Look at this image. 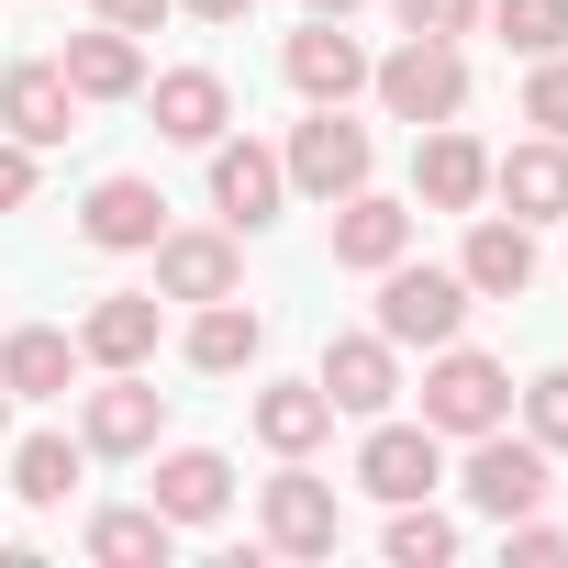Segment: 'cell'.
<instances>
[{
	"mask_svg": "<svg viewBox=\"0 0 568 568\" xmlns=\"http://www.w3.org/2000/svg\"><path fill=\"white\" fill-rule=\"evenodd\" d=\"M278 168H291V190H302V201H324V212H335L346 190H368L379 145H368V123H346V101H313V123H291Z\"/></svg>",
	"mask_w": 568,
	"mask_h": 568,
	"instance_id": "6da1fadb",
	"label": "cell"
},
{
	"mask_svg": "<svg viewBox=\"0 0 568 568\" xmlns=\"http://www.w3.org/2000/svg\"><path fill=\"white\" fill-rule=\"evenodd\" d=\"M368 90H379V112H390V123H413V134H424V123H457V112H468V57H457L446 34H413L402 57H379V68H368Z\"/></svg>",
	"mask_w": 568,
	"mask_h": 568,
	"instance_id": "7a4b0ae2",
	"label": "cell"
},
{
	"mask_svg": "<svg viewBox=\"0 0 568 568\" xmlns=\"http://www.w3.org/2000/svg\"><path fill=\"white\" fill-rule=\"evenodd\" d=\"M457 324H468V278L457 267H413V256L379 267V335L390 346H457Z\"/></svg>",
	"mask_w": 568,
	"mask_h": 568,
	"instance_id": "3957f363",
	"label": "cell"
},
{
	"mask_svg": "<svg viewBox=\"0 0 568 568\" xmlns=\"http://www.w3.org/2000/svg\"><path fill=\"white\" fill-rule=\"evenodd\" d=\"M501 413H513V368L479 357V346H435V368H424V424H435V435H490Z\"/></svg>",
	"mask_w": 568,
	"mask_h": 568,
	"instance_id": "277c9868",
	"label": "cell"
},
{
	"mask_svg": "<svg viewBox=\"0 0 568 568\" xmlns=\"http://www.w3.org/2000/svg\"><path fill=\"white\" fill-rule=\"evenodd\" d=\"M546 490H557V457H546L535 435H501V424H490V435H468V501H479L490 524L535 513Z\"/></svg>",
	"mask_w": 568,
	"mask_h": 568,
	"instance_id": "5b68a950",
	"label": "cell"
},
{
	"mask_svg": "<svg viewBox=\"0 0 568 568\" xmlns=\"http://www.w3.org/2000/svg\"><path fill=\"white\" fill-rule=\"evenodd\" d=\"M256 535L278 546V557H335V535H346V513H335V479H313L302 457L278 468L267 490H256Z\"/></svg>",
	"mask_w": 568,
	"mask_h": 568,
	"instance_id": "8992f818",
	"label": "cell"
},
{
	"mask_svg": "<svg viewBox=\"0 0 568 568\" xmlns=\"http://www.w3.org/2000/svg\"><path fill=\"white\" fill-rule=\"evenodd\" d=\"M156 424H168V390H145V368H112L79 402V446L90 457H156Z\"/></svg>",
	"mask_w": 568,
	"mask_h": 568,
	"instance_id": "52a82bcc",
	"label": "cell"
},
{
	"mask_svg": "<svg viewBox=\"0 0 568 568\" xmlns=\"http://www.w3.org/2000/svg\"><path fill=\"white\" fill-rule=\"evenodd\" d=\"M435 479H446V435H435V424H390V413H368L357 490H379V501H424Z\"/></svg>",
	"mask_w": 568,
	"mask_h": 568,
	"instance_id": "ba28073f",
	"label": "cell"
},
{
	"mask_svg": "<svg viewBox=\"0 0 568 568\" xmlns=\"http://www.w3.org/2000/svg\"><path fill=\"white\" fill-rule=\"evenodd\" d=\"M413 201L424 212H479L490 201V145L457 134V123H424L413 134Z\"/></svg>",
	"mask_w": 568,
	"mask_h": 568,
	"instance_id": "9c48e42d",
	"label": "cell"
},
{
	"mask_svg": "<svg viewBox=\"0 0 568 568\" xmlns=\"http://www.w3.org/2000/svg\"><path fill=\"white\" fill-rule=\"evenodd\" d=\"M278 201H291V168H278L256 134H245V145L212 134V212H223L234 234H256V223H278Z\"/></svg>",
	"mask_w": 568,
	"mask_h": 568,
	"instance_id": "30bf717a",
	"label": "cell"
},
{
	"mask_svg": "<svg viewBox=\"0 0 568 568\" xmlns=\"http://www.w3.org/2000/svg\"><path fill=\"white\" fill-rule=\"evenodd\" d=\"M79 234H90L101 256H145V245L168 234V201H156V179H134V168L90 179V201H79Z\"/></svg>",
	"mask_w": 568,
	"mask_h": 568,
	"instance_id": "8fae6325",
	"label": "cell"
},
{
	"mask_svg": "<svg viewBox=\"0 0 568 568\" xmlns=\"http://www.w3.org/2000/svg\"><path fill=\"white\" fill-rule=\"evenodd\" d=\"M313 379H324V402H335V413H357V424H368V413H390V402H402V346H390L379 324H368V335H335Z\"/></svg>",
	"mask_w": 568,
	"mask_h": 568,
	"instance_id": "7c38bea8",
	"label": "cell"
},
{
	"mask_svg": "<svg viewBox=\"0 0 568 568\" xmlns=\"http://www.w3.org/2000/svg\"><path fill=\"white\" fill-rule=\"evenodd\" d=\"M457 278H468V302H524V291H535V223H513V212H468V256H457Z\"/></svg>",
	"mask_w": 568,
	"mask_h": 568,
	"instance_id": "4fadbf2b",
	"label": "cell"
},
{
	"mask_svg": "<svg viewBox=\"0 0 568 568\" xmlns=\"http://www.w3.org/2000/svg\"><path fill=\"white\" fill-rule=\"evenodd\" d=\"M0 123H12L34 156H45V145H68V134H79V90H68V68H57V57L0 68Z\"/></svg>",
	"mask_w": 568,
	"mask_h": 568,
	"instance_id": "5bb4252c",
	"label": "cell"
},
{
	"mask_svg": "<svg viewBox=\"0 0 568 568\" xmlns=\"http://www.w3.org/2000/svg\"><path fill=\"white\" fill-rule=\"evenodd\" d=\"M278 68H291L302 101H357V90H368V45H357L346 23H324V12H313L291 45H278Z\"/></svg>",
	"mask_w": 568,
	"mask_h": 568,
	"instance_id": "9a60e30c",
	"label": "cell"
},
{
	"mask_svg": "<svg viewBox=\"0 0 568 568\" xmlns=\"http://www.w3.org/2000/svg\"><path fill=\"white\" fill-rule=\"evenodd\" d=\"M156 335H168V302H156V291H101L90 324H79V357H90V368H145Z\"/></svg>",
	"mask_w": 568,
	"mask_h": 568,
	"instance_id": "2e32d148",
	"label": "cell"
},
{
	"mask_svg": "<svg viewBox=\"0 0 568 568\" xmlns=\"http://www.w3.org/2000/svg\"><path fill=\"white\" fill-rule=\"evenodd\" d=\"M490 201H501L513 223H557V212H568V134H535V145L490 156Z\"/></svg>",
	"mask_w": 568,
	"mask_h": 568,
	"instance_id": "e0dca14e",
	"label": "cell"
},
{
	"mask_svg": "<svg viewBox=\"0 0 568 568\" xmlns=\"http://www.w3.org/2000/svg\"><path fill=\"white\" fill-rule=\"evenodd\" d=\"M145 256H156V302H234V278H245L234 234H156Z\"/></svg>",
	"mask_w": 568,
	"mask_h": 568,
	"instance_id": "ac0fdd59",
	"label": "cell"
},
{
	"mask_svg": "<svg viewBox=\"0 0 568 568\" xmlns=\"http://www.w3.org/2000/svg\"><path fill=\"white\" fill-rule=\"evenodd\" d=\"M390 256H413V212H402V201H379V190H346V201H335V267L379 278Z\"/></svg>",
	"mask_w": 568,
	"mask_h": 568,
	"instance_id": "d6986e66",
	"label": "cell"
},
{
	"mask_svg": "<svg viewBox=\"0 0 568 568\" xmlns=\"http://www.w3.org/2000/svg\"><path fill=\"white\" fill-rule=\"evenodd\" d=\"M57 68H68V90H79V101H134V90H145V45H134V34H112V23L68 34V45H57Z\"/></svg>",
	"mask_w": 568,
	"mask_h": 568,
	"instance_id": "ffe728a7",
	"label": "cell"
},
{
	"mask_svg": "<svg viewBox=\"0 0 568 568\" xmlns=\"http://www.w3.org/2000/svg\"><path fill=\"white\" fill-rule=\"evenodd\" d=\"M145 101H156V134H168V145H212V134L234 123V90H223L212 68H168V79H145Z\"/></svg>",
	"mask_w": 568,
	"mask_h": 568,
	"instance_id": "44dd1931",
	"label": "cell"
},
{
	"mask_svg": "<svg viewBox=\"0 0 568 568\" xmlns=\"http://www.w3.org/2000/svg\"><path fill=\"white\" fill-rule=\"evenodd\" d=\"M324 435H335L324 379H278V390H256V446H267V457H313Z\"/></svg>",
	"mask_w": 568,
	"mask_h": 568,
	"instance_id": "7402d4cb",
	"label": "cell"
},
{
	"mask_svg": "<svg viewBox=\"0 0 568 568\" xmlns=\"http://www.w3.org/2000/svg\"><path fill=\"white\" fill-rule=\"evenodd\" d=\"M68 379H79V335H57V324L0 335V390H12V402H57Z\"/></svg>",
	"mask_w": 568,
	"mask_h": 568,
	"instance_id": "603a6c76",
	"label": "cell"
},
{
	"mask_svg": "<svg viewBox=\"0 0 568 568\" xmlns=\"http://www.w3.org/2000/svg\"><path fill=\"white\" fill-rule=\"evenodd\" d=\"M234 501V468L212 457V446H179V457H156V513L168 524H212Z\"/></svg>",
	"mask_w": 568,
	"mask_h": 568,
	"instance_id": "cb8c5ba5",
	"label": "cell"
},
{
	"mask_svg": "<svg viewBox=\"0 0 568 568\" xmlns=\"http://www.w3.org/2000/svg\"><path fill=\"white\" fill-rule=\"evenodd\" d=\"M168 546H179V524H168L156 501H112V513H90V557H101V568H168Z\"/></svg>",
	"mask_w": 568,
	"mask_h": 568,
	"instance_id": "d4e9b609",
	"label": "cell"
},
{
	"mask_svg": "<svg viewBox=\"0 0 568 568\" xmlns=\"http://www.w3.org/2000/svg\"><path fill=\"white\" fill-rule=\"evenodd\" d=\"M256 346H267V324H256L245 302H201V324H190V368H201V379L256 368Z\"/></svg>",
	"mask_w": 568,
	"mask_h": 568,
	"instance_id": "484cf974",
	"label": "cell"
},
{
	"mask_svg": "<svg viewBox=\"0 0 568 568\" xmlns=\"http://www.w3.org/2000/svg\"><path fill=\"white\" fill-rule=\"evenodd\" d=\"M79 468H90L79 435H23V446H12V490H23L34 513H57V501L79 490Z\"/></svg>",
	"mask_w": 568,
	"mask_h": 568,
	"instance_id": "4316f807",
	"label": "cell"
},
{
	"mask_svg": "<svg viewBox=\"0 0 568 568\" xmlns=\"http://www.w3.org/2000/svg\"><path fill=\"white\" fill-rule=\"evenodd\" d=\"M379 546H390V568H446V557H457V524L424 513V501H390V535H379Z\"/></svg>",
	"mask_w": 568,
	"mask_h": 568,
	"instance_id": "83f0119b",
	"label": "cell"
},
{
	"mask_svg": "<svg viewBox=\"0 0 568 568\" xmlns=\"http://www.w3.org/2000/svg\"><path fill=\"white\" fill-rule=\"evenodd\" d=\"M490 23L513 57H557L568 45V0H490Z\"/></svg>",
	"mask_w": 568,
	"mask_h": 568,
	"instance_id": "f1b7e54d",
	"label": "cell"
},
{
	"mask_svg": "<svg viewBox=\"0 0 568 568\" xmlns=\"http://www.w3.org/2000/svg\"><path fill=\"white\" fill-rule=\"evenodd\" d=\"M524 123H535V134H568V45L535 57V79H524Z\"/></svg>",
	"mask_w": 568,
	"mask_h": 568,
	"instance_id": "f546056e",
	"label": "cell"
},
{
	"mask_svg": "<svg viewBox=\"0 0 568 568\" xmlns=\"http://www.w3.org/2000/svg\"><path fill=\"white\" fill-rule=\"evenodd\" d=\"M524 435H535L546 457H568V368H546V379L524 390Z\"/></svg>",
	"mask_w": 568,
	"mask_h": 568,
	"instance_id": "4dcf8cb0",
	"label": "cell"
},
{
	"mask_svg": "<svg viewBox=\"0 0 568 568\" xmlns=\"http://www.w3.org/2000/svg\"><path fill=\"white\" fill-rule=\"evenodd\" d=\"M390 12H402V34H479V12H490V0H390Z\"/></svg>",
	"mask_w": 568,
	"mask_h": 568,
	"instance_id": "1f68e13d",
	"label": "cell"
},
{
	"mask_svg": "<svg viewBox=\"0 0 568 568\" xmlns=\"http://www.w3.org/2000/svg\"><path fill=\"white\" fill-rule=\"evenodd\" d=\"M501 546H513L524 568H557V557H568V524H546V513H513V524H501Z\"/></svg>",
	"mask_w": 568,
	"mask_h": 568,
	"instance_id": "d6a6232c",
	"label": "cell"
},
{
	"mask_svg": "<svg viewBox=\"0 0 568 568\" xmlns=\"http://www.w3.org/2000/svg\"><path fill=\"white\" fill-rule=\"evenodd\" d=\"M90 12H101V23H112V34H156V23H168V12H179V0H90Z\"/></svg>",
	"mask_w": 568,
	"mask_h": 568,
	"instance_id": "836d02e7",
	"label": "cell"
},
{
	"mask_svg": "<svg viewBox=\"0 0 568 568\" xmlns=\"http://www.w3.org/2000/svg\"><path fill=\"white\" fill-rule=\"evenodd\" d=\"M34 201V145L12 134V145H0V212H23Z\"/></svg>",
	"mask_w": 568,
	"mask_h": 568,
	"instance_id": "e575fe53",
	"label": "cell"
},
{
	"mask_svg": "<svg viewBox=\"0 0 568 568\" xmlns=\"http://www.w3.org/2000/svg\"><path fill=\"white\" fill-rule=\"evenodd\" d=\"M179 12H201V23H245L256 0H179Z\"/></svg>",
	"mask_w": 568,
	"mask_h": 568,
	"instance_id": "d590c367",
	"label": "cell"
},
{
	"mask_svg": "<svg viewBox=\"0 0 568 568\" xmlns=\"http://www.w3.org/2000/svg\"><path fill=\"white\" fill-rule=\"evenodd\" d=\"M302 12H324V23H346V12H368V0H302Z\"/></svg>",
	"mask_w": 568,
	"mask_h": 568,
	"instance_id": "8d00e7d4",
	"label": "cell"
},
{
	"mask_svg": "<svg viewBox=\"0 0 568 568\" xmlns=\"http://www.w3.org/2000/svg\"><path fill=\"white\" fill-rule=\"evenodd\" d=\"M0 435H12V390H0Z\"/></svg>",
	"mask_w": 568,
	"mask_h": 568,
	"instance_id": "74e56055",
	"label": "cell"
}]
</instances>
